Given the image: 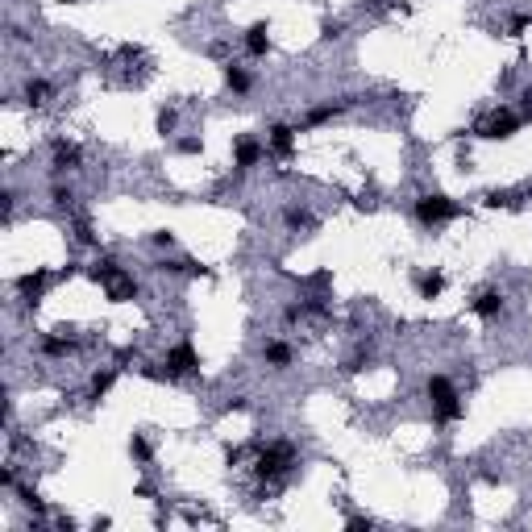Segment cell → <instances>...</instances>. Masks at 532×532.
<instances>
[{
  "label": "cell",
  "instance_id": "6da1fadb",
  "mask_svg": "<svg viewBox=\"0 0 532 532\" xmlns=\"http://www.w3.org/2000/svg\"><path fill=\"white\" fill-rule=\"evenodd\" d=\"M424 395L433 399L436 408V420L441 424H454V420H461V399H458V387H454V379L449 374H429V383H424Z\"/></svg>",
  "mask_w": 532,
  "mask_h": 532
},
{
  "label": "cell",
  "instance_id": "7a4b0ae2",
  "mask_svg": "<svg viewBox=\"0 0 532 532\" xmlns=\"http://www.w3.org/2000/svg\"><path fill=\"white\" fill-rule=\"evenodd\" d=\"M291 466H295V445L291 441H275V445L258 449V461H254L258 479H279V474H287Z\"/></svg>",
  "mask_w": 532,
  "mask_h": 532
},
{
  "label": "cell",
  "instance_id": "3957f363",
  "mask_svg": "<svg viewBox=\"0 0 532 532\" xmlns=\"http://www.w3.org/2000/svg\"><path fill=\"white\" fill-rule=\"evenodd\" d=\"M454 217H461V204H454L449 195L433 192V195L416 200V220L420 225H445V220H454Z\"/></svg>",
  "mask_w": 532,
  "mask_h": 532
},
{
  "label": "cell",
  "instance_id": "277c9868",
  "mask_svg": "<svg viewBox=\"0 0 532 532\" xmlns=\"http://www.w3.org/2000/svg\"><path fill=\"white\" fill-rule=\"evenodd\" d=\"M520 125H524V117H516L511 108H499V113H491V117L479 125V138H486V142H508V138L520 133Z\"/></svg>",
  "mask_w": 532,
  "mask_h": 532
},
{
  "label": "cell",
  "instance_id": "5b68a950",
  "mask_svg": "<svg viewBox=\"0 0 532 532\" xmlns=\"http://www.w3.org/2000/svg\"><path fill=\"white\" fill-rule=\"evenodd\" d=\"M163 366H167V379H183V374H195V370H200V354H195L192 341H179V345L167 349Z\"/></svg>",
  "mask_w": 532,
  "mask_h": 532
},
{
  "label": "cell",
  "instance_id": "8992f818",
  "mask_svg": "<svg viewBox=\"0 0 532 532\" xmlns=\"http://www.w3.org/2000/svg\"><path fill=\"white\" fill-rule=\"evenodd\" d=\"M79 167H83V150L75 142H63V138H58V142L50 145V170H54V175H67V170H79Z\"/></svg>",
  "mask_w": 532,
  "mask_h": 532
},
{
  "label": "cell",
  "instance_id": "52a82bcc",
  "mask_svg": "<svg viewBox=\"0 0 532 532\" xmlns=\"http://www.w3.org/2000/svg\"><path fill=\"white\" fill-rule=\"evenodd\" d=\"M295 133H300V129H295V125H270V129H266V150H270V154H275V158H291V154H295Z\"/></svg>",
  "mask_w": 532,
  "mask_h": 532
},
{
  "label": "cell",
  "instance_id": "ba28073f",
  "mask_svg": "<svg viewBox=\"0 0 532 532\" xmlns=\"http://www.w3.org/2000/svg\"><path fill=\"white\" fill-rule=\"evenodd\" d=\"M50 283V270L46 266H38V270H29V275H21L17 279V291H21V300L29 304V308H38L42 304V291H46Z\"/></svg>",
  "mask_w": 532,
  "mask_h": 532
},
{
  "label": "cell",
  "instance_id": "9c48e42d",
  "mask_svg": "<svg viewBox=\"0 0 532 532\" xmlns=\"http://www.w3.org/2000/svg\"><path fill=\"white\" fill-rule=\"evenodd\" d=\"M266 154H270V150H266V142H258V138H237V142H233V163L242 170L258 167Z\"/></svg>",
  "mask_w": 532,
  "mask_h": 532
},
{
  "label": "cell",
  "instance_id": "30bf717a",
  "mask_svg": "<svg viewBox=\"0 0 532 532\" xmlns=\"http://www.w3.org/2000/svg\"><path fill=\"white\" fill-rule=\"evenodd\" d=\"M470 312L479 316V320H499V316H503V291H495V287L479 291V295L470 300Z\"/></svg>",
  "mask_w": 532,
  "mask_h": 532
},
{
  "label": "cell",
  "instance_id": "8fae6325",
  "mask_svg": "<svg viewBox=\"0 0 532 532\" xmlns=\"http://www.w3.org/2000/svg\"><path fill=\"white\" fill-rule=\"evenodd\" d=\"M242 42H245V54H250V58H266V54H270V25L254 21L250 29H245Z\"/></svg>",
  "mask_w": 532,
  "mask_h": 532
},
{
  "label": "cell",
  "instance_id": "7c38bea8",
  "mask_svg": "<svg viewBox=\"0 0 532 532\" xmlns=\"http://www.w3.org/2000/svg\"><path fill=\"white\" fill-rule=\"evenodd\" d=\"M262 362L275 366V370H287V366L295 362V349H291L287 341L275 337V341H266V345H262Z\"/></svg>",
  "mask_w": 532,
  "mask_h": 532
},
{
  "label": "cell",
  "instance_id": "4fadbf2b",
  "mask_svg": "<svg viewBox=\"0 0 532 532\" xmlns=\"http://www.w3.org/2000/svg\"><path fill=\"white\" fill-rule=\"evenodd\" d=\"M117 374H121V366H104V370H96V374H92V387H88V399H92V404H100V399L113 391Z\"/></svg>",
  "mask_w": 532,
  "mask_h": 532
},
{
  "label": "cell",
  "instance_id": "5bb4252c",
  "mask_svg": "<svg viewBox=\"0 0 532 532\" xmlns=\"http://www.w3.org/2000/svg\"><path fill=\"white\" fill-rule=\"evenodd\" d=\"M416 291H420V300H441V291H445V275H441V270H424V275H416Z\"/></svg>",
  "mask_w": 532,
  "mask_h": 532
},
{
  "label": "cell",
  "instance_id": "9a60e30c",
  "mask_svg": "<svg viewBox=\"0 0 532 532\" xmlns=\"http://www.w3.org/2000/svg\"><path fill=\"white\" fill-rule=\"evenodd\" d=\"M108 300H113V304H125V300H133V295H138V279H129V275H117V279H113V283H108Z\"/></svg>",
  "mask_w": 532,
  "mask_h": 532
},
{
  "label": "cell",
  "instance_id": "2e32d148",
  "mask_svg": "<svg viewBox=\"0 0 532 532\" xmlns=\"http://www.w3.org/2000/svg\"><path fill=\"white\" fill-rule=\"evenodd\" d=\"M225 83L242 96V92H250V83H254V79H250V71H245V67H237V63H225Z\"/></svg>",
  "mask_w": 532,
  "mask_h": 532
},
{
  "label": "cell",
  "instance_id": "e0dca14e",
  "mask_svg": "<svg viewBox=\"0 0 532 532\" xmlns=\"http://www.w3.org/2000/svg\"><path fill=\"white\" fill-rule=\"evenodd\" d=\"M46 100H50V83H46V79H25V104L42 108Z\"/></svg>",
  "mask_w": 532,
  "mask_h": 532
},
{
  "label": "cell",
  "instance_id": "ac0fdd59",
  "mask_svg": "<svg viewBox=\"0 0 532 532\" xmlns=\"http://www.w3.org/2000/svg\"><path fill=\"white\" fill-rule=\"evenodd\" d=\"M88 275H92L96 283H104V287H108V283H113L117 275H125V270H121V266H117V262H113V258H96V266H92Z\"/></svg>",
  "mask_w": 532,
  "mask_h": 532
},
{
  "label": "cell",
  "instance_id": "d6986e66",
  "mask_svg": "<svg viewBox=\"0 0 532 532\" xmlns=\"http://www.w3.org/2000/svg\"><path fill=\"white\" fill-rule=\"evenodd\" d=\"M38 349L50 354V358H63V354H71V349H75V341L71 337H50V333H46V337L38 341Z\"/></svg>",
  "mask_w": 532,
  "mask_h": 532
},
{
  "label": "cell",
  "instance_id": "ffe728a7",
  "mask_svg": "<svg viewBox=\"0 0 532 532\" xmlns=\"http://www.w3.org/2000/svg\"><path fill=\"white\" fill-rule=\"evenodd\" d=\"M283 225L300 233V229H312L316 220H312V213H308V208H283Z\"/></svg>",
  "mask_w": 532,
  "mask_h": 532
},
{
  "label": "cell",
  "instance_id": "44dd1931",
  "mask_svg": "<svg viewBox=\"0 0 532 532\" xmlns=\"http://www.w3.org/2000/svg\"><path fill=\"white\" fill-rule=\"evenodd\" d=\"M345 104H316V108H308V117H304V125H324V121H333Z\"/></svg>",
  "mask_w": 532,
  "mask_h": 532
},
{
  "label": "cell",
  "instance_id": "7402d4cb",
  "mask_svg": "<svg viewBox=\"0 0 532 532\" xmlns=\"http://www.w3.org/2000/svg\"><path fill=\"white\" fill-rule=\"evenodd\" d=\"M158 133H163V138H170V133H175V125H179V113H175V108H158Z\"/></svg>",
  "mask_w": 532,
  "mask_h": 532
},
{
  "label": "cell",
  "instance_id": "603a6c76",
  "mask_svg": "<svg viewBox=\"0 0 532 532\" xmlns=\"http://www.w3.org/2000/svg\"><path fill=\"white\" fill-rule=\"evenodd\" d=\"M129 458H133V461H150V445H145L142 433L129 436Z\"/></svg>",
  "mask_w": 532,
  "mask_h": 532
},
{
  "label": "cell",
  "instance_id": "cb8c5ba5",
  "mask_svg": "<svg viewBox=\"0 0 532 532\" xmlns=\"http://www.w3.org/2000/svg\"><path fill=\"white\" fill-rule=\"evenodd\" d=\"M50 200H54V208H71V204H75V192H71V188H63V183H54Z\"/></svg>",
  "mask_w": 532,
  "mask_h": 532
},
{
  "label": "cell",
  "instance_id": "d4e9b609",
  "mask_svg": "<svg viewBox=\"0 0 532 532\" xmlns=\"http://www.w3.org/2000/svg\"><path fill=\"white\" fill-rule=\"evenodd\" d=\"M483 204H486V208H508V204H516V195H511V192H486Z\"/></svg>",
  "mask_w": 532,
  "mask_h": 532
},
{
  "label": "cell",
  "instance_id": "484cf974",
  "mask_svg": "<svg viewBox=\"0 0 532 532\" xmlns=\"http://www.w3.org/2000/svg\"><path fill=\"white\" fill-rule=\"evenodd\" d=\"M21 503H25V508H29V511H34V516H46V503H42V499H38V495H34V491H21Z\"/></svg>",
  "mask_w": 532,
  "mask_h": 532
},
{
  "label": "cell",
  "instance_id": "4316f807",
  "mask_svg": "<svg viewBox=\"0 0 532 532\" xmlns=\"http://www.w3.org/2000/svg\"><path fill=\"white\" fill-rule=\"evenodd\" d=\"M341 29H345L341 21H324V25H320V38H324V42H333V38H341Z\"/></svg>",
  "mask_w": 532,
  "mask_h": 532
},
{
  "label": "cell",
  "instance_id": "83f0119b",
  "mask_svg": "<svg viewBox=\"0 0 532 532\" xmlns=\"http://www.w3.org/2000/svg\"><path fill=\"white\" fill-rule=\"evenodd\" d=\"M75 233H79V242H83V245H96V233H92V225H88V220H79V225H75Z\"/></svg>",
  "mask_w": 532,
  "mask_h": 532
},
{
  "label": "cell",
  "instance_id": "f1b7e54d",
  "mask_svg": "<svg viewBox=\"0 0 532 532\" xmlns=\"http://www.w3.org/2000/svg\"><path fill=\"white\" fill-rule=\"evenodd\" d=\"M520 117H524V121H532V88H524V92H520Z\"/></svg>",
  "mask_w": 532,
  "mask_h": 532
},
{
  "label": "cell",
  "instance_id": "f546056e",
  "mask_svg": "<svg viewBox=\"0 0 532 532\" xmlns=\"http://www.w3.org/2000/svg\"><path fill=\"white\" fill-rule=\"evenodd\" d=\"M528 25H532V17H511L508 34H511V38H520V34H524V29H528Z\"/></svg>",
  "mask_w": 532,
  "mask_h": 532
},
{
  "label": "cell",
  "instance_id": "4dcf8cb0",
  "mask_svg": "<svg viewBox=\"0 0 532 532\" xmlns=\"http://www.w3.org/2000/svg\"><path fill=\"white\" fill-rule=\"evenodd\" d=\"M200 150H204L200 138H183V142H179V154H200Z\"/></svg>",
  "mask_w": 532,
  "mask_h": 532
},
{
  "label": "cell",
  "instance_id": "1f68e13d",
  "mask_svg": "<svg viewBox=\"0 0 532 532\" xmlns=\"http://www.w3.org/2000/svg\"><path fill=\"white\" fill-rule=\"evenodd\" d=\"M370 524H374L370 516H349V520H345V528H370Z\"/></svg>",
  "mask_w": 532,
  "mask_h": 532
},
{
  "label": "cell",
  "instance_id": "d6a6232c",
  "mask_svg": "<svg viewBox=\"0 0 532 532\" xmlns=\"http://www.w3.org/2000/svg\"><path fill=\"white\" fill-rule=\"evenodd\" d=\"M0 486L13 491V486H17V474H13V470H0Z\"/></svg>",
  "mask_w": 532,
  "mask_h": 532
},
{
  "label": "cell",
  "instance_id": "836d02e7",
  "mask_svg": "<svg viewBox=\"0 0 532 532\" xmlns=\"http://www.w3.org/2000/svg\"><path fill=\"white\" fill-rule=\"evenodd\" d=\"M170 242H175V237H170L167 229H158V233H154V245H170Z\"/></svg>",
  "mask_w": 532,
  "mask_h": 532
},
{
  "label": "cell",
  "instance_id": "e575fe53",
  "mask_svg": "<svg viewBox=\"0 0 532 532\" xmlns=\"http://www.w3.org/2000/svg\"><path fill=\"white\" fill-rule=\"evenodd\" d=\"M58 4H75V0H58Z\"/></svg>",
  "mask_w": 532,
  "mask_h": 532
}]
</instances>
